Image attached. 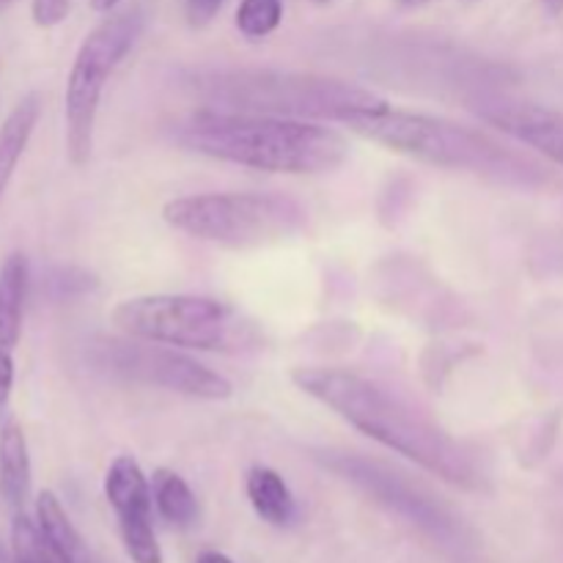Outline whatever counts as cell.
Wrapping results in <instances>:
<instances>
[{
  "mask_svg": "<svg viewBox=\"0 0 563 563\" xmlns=\"http://www.w3.org/2000/svg\"><path fill=\"white\" fill-rule=\"evenodd\" d=\"M291 383L374 443L454 487H482L478 462L462 443L385 385L346 368H295Z\"/></svg>",
  "mask_w": 563,
  "mask_h": 563,
  "instance_id": "cell-1",
  "label": "cell"
},
{
  "mask_svg": "<svg viewBox=\"0 0 563 563\" xmlns=\"http://www.w3.org/2000/svg\"><path fill=\"white\" fill-rule=\"evenodd\" d=\"M176 141L190 152L267 174L313 176L341 168L350 143L341 132L306 119L203 108L187 115Z\"/></svg>",
  "mask_w": 563,
  "mask_h": 563,
  "instance_id": "cell-2",
  "label": "cell"
},
{
  "mask_svg": "<svg viewBox=\"0 0 563 563\" xmlns=\"http://www.w3.org/2000/svg\"><path fill=\"white\" fill-rule=\"evenodd\" d=\"M341 124L388 152L438 168L465 170L500 185H531L539 176V168H533L520 154L509 152L487 132L434 115L388 108L379 113H352Z\"/></svg>",
  "mask_w": 563,
  "mask_h": 563,
  "instance_id": "cell-3",
  "label": "cell"
},
{
  "mask_svg": "<svg viewBox=\"0 0 563 563\" xmlns=\"http://www.w3.org/2000/svg\"><path fill=\"white\" fill-rule=\"evenodd\" d=\"M192 88L214 110L236 113H267L286 119L344 121L352 113L388 110V99L372 88L297 71H207L192 80Z\"/></svg>",
  "mask_w": 563,
  "mask_h": 563,
  "instance_id": "cell-4",
  "label": "cell"
},
{
  "mask_svg": "<svg viewBox=\"0 0 563 563\" xmlns=\"http://www.w3.org/2000/svg\"><path fill=\"white\" fill-rule=\"evenodd\" d=\"M130 339L154 341L176 350L242 355L262 344L256 324L229 302L201 295H143L119 302L110 313Z\"/></svg>",
  "mask_w": 563,
  "mask_h": 563,
  "instance_id": "cell-5",
  "label": "cell"
},
{
  "mask_svg": "<svg viewBox=\"0 0 563 563\" xmlns=\"http://www.w3.org/2000/svg\"><path fill=\"white\" fill-rule=\"evenodd\" d=\"M163 218L192 240L247 251L300 234L308 209L280 192H201L168 201Z\"/></svg>",
  "mask_w": 563,
  "mask_h": 563,
  "instance_id": "cell-6",
  "label": "cell"
},
{
  "mask_svg": "<svg viewBox=\"0 0 563 563\" xmlns=\"http://www.w3.org/2000/svg\"><path fill=\"white\" fill-rule=\"evenodd\" d=\"M143 31V11L126 9L104 16L75 55V64L66 80V152L71 165L82 168L93 152L99 102L115 66L130 55Z\"/></svg>",
  "mask_w": 563,
  "mask_h": 563,
  "instance_id": "cell-7",
  "label": "cell"
},
{
  "mask_svg": "<svg viewBox=\"0 0 563 563\" xmlns=\"http://www.w3.org/2000/svg\"><path fill=\"white\" fill-rule=\"evenodd\" d=\"M99 366L132 383L163 388L170 394L192 396V399L220 401L234 394V385L223 374L212 372L209 366L198 363L196 357L185 355L176 346L154 344L141 339L104 341L97 350Z\"/></svg>",
  "mask_w": 563,
  "mask_h": 563,
  "instance_id": "cell-8",
  "label": "cell"
},
{
  "mask_svg": "<svg viewBox=\"0 0 563 563\" xmlns=\"http://www.w3.org/2000/svg\"><path fill=\"white\" fill-rule=\"evenodd\" d=\"M322 462L328 471L335 473V476L355 484L357 489H363V493L372 500H377L379 506L405 517L407 522L421 528L427 537L438 539L443 548L462 550V544H465V531H462L460 520H456L445 506H440L427 489L412 484L407 476H401V473L390 471V467L357 454H333V451H328V454L322 456Z\"/></svg>",
  "mask_w": 563,
  "mask_h": 563,
  "instance_id": "cell-9",
  "label": "cell"
},
{
  "mask_svg": "<svg viewBox=\"0 0 563 563\" xmlns=\"http://www.w3.org/2000/svg\"><path fill=\"white\" fill-rule=\"evenodd\" d=\"M104 498L119 522L121 542L135 563H163L152 522V487L132 456H115L104 476Z\"/></svg>",
  "mask_w": 563,
  "mask_h": 563,
  "instance_id": "cell-10",
  "label": "cell"
},
{
  "mask_svg": "<svg viewBox=\"0 0 563 563\" xmlns=\"http://www.w3.org/2000/svg\"><path fill=\"white\" fill-rule=\"evenodd\" d=\"M478 115L515 141L537 148L563 168V115L539 104L511 102V99H478L473 104Z\"/></svg>",
  "mask_w": 563,
  "mask_h": 563,
  "instance_id": "cell-11",
  "label": "cell"
},
{
  "mask_svg": "<svg viewBox=\"0 0 563 563\" xmlns=\"http://www.w3.org/2000/svg\"><path fill=\"white\" fill-rule=\"evenodd\" d=\"M27 295V262L11 253L0 267V418L14 390V355L22 333V313Z\"/></svg>",
  "mask_w": 563,
  "mask_h": 563,
  "instance_id": "cell-12",
  "label": "cell"
},
{
  "mask_svg": "<svg viewBox=\"0 0 563 563\" xmlns=\"http://www.w3.org/2000/svg\"><path fill=\"white\" fill-rule=\"evenodd\" d=\"M0 498L22 515L31 498V454L22 427L9 418L0 427Z\"/></svg>",
  "mask_w": 563,
  "mask_h": 563,
  "instance_id": "cell-13",
  "label": "cell"
},
{
  "mask_svg": "<svg viewBox=\"0 0 563 563\" xmlns=\"http://www.w3.org/2000/svg\"><path fill=\"white\" fill-rule=\"evenodd\" d=\"M38 115H42V97L27 93L14 104L9 119L0 124V198H3L5 187H9L22 154H25L27 141L38 124Z\"/></svg>",
  "mask_w": 563,
  "mask_h": 563,
  "instance_id": "cell-14",
  "label": "cell"
},
{
  "mask_svg": "<svg viewBox=\"0 0 563 563\" xmlns=\"http://www.w3.org/2000/svg\"><path fill=\"white\" fill-rule=\"evenodd\" d=\"M245 493L253 511H256L264 522H269V526L284 528L295 520V495H291L289 484H286L273 467H251V473H247L245 478Z\"/></svg>",
  "mask_w": 563,
  "mask_h": 563,
  "instance_id": "cell-15",
  "label": "cell"
},
{
  "mask_svg": "<svg viewBox=\"0 0 563 563\" xmlns=\"http://www.w3.org/2000/svg\"><path fill=\"white\" fill-rule=\"evenodd\" d=\"M36 522L42 526V531L47 533V539L53 542V548L58 550L60 559L66 563H99L97 555L88 550V544L82 542V537L77 533V528L71 526L69 515L60 506V500L53 493L44 489L36 500Z\"/></svg>",
  "mask_w": 563,
  "mask_h": 563,
  "instance_id": "cell-16",
  "label": "cell"
},
{
  "mask_svg": "<svg viewBox=\"0 0 563 563\" xmlns=\"http://www.w3.org/2000/svg\"><path fill=\"white\" fill-rule=\"evenodd\" d=\"M152 495L157 511L163 515V520L168 526L187 531L192 522L198 520V500L192 495L190 484L179 476V473L168 471V467H159L152 476Z\"/></svg>",
  "mask_w": 563,
  "mask_h": 563,
  "instance_id": "cell-17",
  "label": "cell"
},
{
  "mask_svg": "<svg viewBox=\"0 0 563 563\" xmlns=\"http://www.w3.org/2000/svg\"><path fill=\"white\" fill-rule=\"evenodd\" d=\"M11 550H14L16 563H66L58 550L47 539L38 522L31 517L16 515L11 526Z\"/></svg>",
  "mask_w": 563,
  "mask_h": 563,
  "instance_id": "cell-18",
  "label": "cell"
},
{
  "mask_svg": "<svg viewBox=\"0 0 563 563\" xmlns=\"http://www.w3.org/2000/svg\"><path fill=\"white\" fill-rule=\"evenodd\" d=\"M284 20V0H242L236 9V27L247 38H264Z\"/></svg>",
  "mask_w": 563,
  "mask_h": 563,
  "instance_id": "cell-19",
  "label": "cell"
},
{
  "mask_svg": "<svg viewBox=\"0 0 563 563\" xmlns=\"http://www.w3.org/2000/svg\"><path fill=\"white\" fill-rule=\"evenodd\" d=\"M71 0H33V22L38 27H55L69 16Z\"/></svg>",
  "mask_w": 563,
  "mask_h": 563,
  "instance_id": "cell-20",
  "label": "cell"
},
{
  "mask_svg": "<svg viewBox=\"0 0 563 563\" xmlns=\"http://www.w3.org/2000/svg\"><path fill=\"white\" fill-rule=\"evenodd\" d=\"M223 3L225 0H187L185 16L190 22V27H207L220 14Z\"/></svg>",
  "mask_w": 563,
  "mask_h": 563,
  "instance_id": "cell-21",
  "label": "cell"
},
{
  "mask_svg": "<svg viewBox=\"0 0 563 563\" xmlns=\"http://www.w3.org/2000/svg\"><path fill=\"white\" fill-rule=\"evenodd\" d=\"M119 3L121 0H91V9L102 11V14H110V11H113Z\"/></svg>",
  "mask_w": 563,
  "mask_h": 563,
  "instance_id": "cell-22",
  "label": "cell"
},
{
  "mask_svg": "<svg viewBox=\"0 0 563 563\" xmlns=\"http://www.w3.org/2000/svg\"><path fill=\"white\" fill-rule=\"evenodd\" d=\"M198 563H234V561L225 559L223 553H203L201 559H198Z\"/></svg>",
  "mask_w": 563,
  "mask_h": 563,
  "instance_id": "cell-23",
  "label": "cell"
},
{
  "mask_svg": "<svg viewBox=\"0 0 563 563\" xmlns=\"http://www.w3.org/2000/svg\"><path fill=\"white\" fill-rule=\"evenodd\" d=\"M544 9L550 11V14H561L563 11V0H542Z\"/></svg>",
  "mask_w": 563,
  "mask_h": 563,
  "instance_id": "cell-24",
  "label": "cell"
},
{
  "mask_svg": "<svg viewBox=\"0 0 563 563\" xmlns=\"http://www.w3.org/2000/svg\"><path fill=\"white\" fill-rule=\"evenodd\" d=\"M396 3H399L401 9H421V5H427L429 0H396Z\"/></svg>",
  "mask_w": 563,
  "mask_h": 563,
  "instance_id": "cell-25",
  "label": "cell"
},
{
  "mask_svg": "<svg viewBox=\"0 0 563 563\" xmlns=\"http://www.w3.org/2000/svg\"><path fill=\"white\" fill-rule=\"evenodd\" d=\"M0 563H16V555H14V550H5L3 544H0Z\"/></svg>",
  "mask_w": 563,
  "mask_h": 563,
  "instance_id": "cell-26",
  "label": "cell"
},
{
  "mask_svg": "<svg viewBox=\"0 0 563 563\" xmlns=\"http://www.w3.org/2000/svg\"><path fill=\"white\" fill-rule=\"evenodd\" d=\"M14 3H16V0H0V11L9 9V5H14Z\"/></svg>",
  "mask_w": 563,
  "mask_h": 563,
  "instance_id": "cell-27",
  "label": "cell"
},
{
  "mask_svg": "<svg viewBox=\"0 0 563 563\" xmlns=\"http://www.w3.org/2000/svg\"><path fill=\"white\" fill-rule=\"evenodd\" d=\"M317 3H328V0H317Z\"/></svg>",
  "mask_w": 563,
  "mask_h": 563,
  "instance_id": "cell-28",
  "label": "cell"
}]
</instances>
